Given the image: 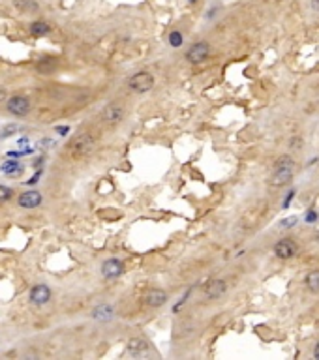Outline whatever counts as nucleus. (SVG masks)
Wrapping results in <instances>:
<instances>
[{"label": "nucleus", "mask_w": 319, "mask_h": 360, "mask_svg": "<svg viewBox=\"0 0 319 360\" xmlns=\"http://www.w3.org/2000/svg\"><path fill=\"white\" fill-rule=\"evenodd\" d=\"M293 171H295V162H293L291 156H280L276 162H274V171L271 175V180L269 184L273 188H282V186H287V182L293 178Z\"/></svg>", "instance_id": "obj_1"}, {"label": "nucleus", "mask_w": 319, "mask_h": 360, "mask_svg": "<svg viewBox=\"0 0 319 360\" xmlns=\"http://www.w3.org/2000/svg\"><path fill=\"white\" fill-rule=\"evenodd\" d=\"M15 130H17V126H15V124L6 126V128H4V131H2V137H6V135H12V133H14Z\"/></svg>", "instance_id": "obj_20"}, {"label": "nucleus", "mask_w": 319, "mask_h": 360, "mask_svg": "<svg viewBox=\"0 0 319 360\" xmlns=\"http://www.w3.org/2000/svg\"><path fill=\"white\" fill-rule=\"evenodd\" d=\"M188 2H190V4H197V2H199V0H188Z\"/></svg>", "instance_id": "obj_27"}, {"label": "nucleus", "mask_w": 319, "mask_h": 360, "mask_svg": "<svg viewBox=\"0 0 319 360\" xmlns=\"http://www.w3.org/2000/svg\"><path fill=\"white\" fill-rule=\"evenodd\" d=\"M8 111L15 115V117H25L28 111H30V101L23 96H14V98L8 99Z\"/></svg>", "instance_id": "obj_6"}, {"label": "nucleus", "mask_w": 319, "mask_h": 360, "mask_svg": "<svg viewBox=\"0 0 319 360\" xmlns=\"http://www.w3.org/2000/svg\"><path fill=\"white\" fill-rule=\"evenodd\" d=\"M57 131H59V133H62V135H64V133H68V128H57Z\"/></svg>", "instance_id": "obj_25"}, {"label": "nucleus", "mask_w": 319, "mask_h": 360, "mask_svg": "<svg viewBox=\"0 0 319 360\" xmlns=\"http://www.w3.org/2000/svg\"><path fill=\"white\" fill-rule=\"evenodd\" d=\"M297 220H299L297 216H291V218H287V220H284L282 225H284V227H293V223H297Z\"/></svg>", "instance_id": "obj_21"}, {"label": "nucleus", "mask_w": 319, "mask_h": 360, "mask_svg": "<svg viewBox=\"0 0 319 360\" xmlns=\"http://www.w3.org/2000/svg\"><path fill=\"white\" fill-rule=\"evenodd\" d=\"M6 98V90H4V88H2V86H0V101H2V99Z\"/></svg>", "instance_id": "obj_23"}, {"label": "nucleus", "mask_w": 319, "mask_h": 360, "mask_svg": "<svg viewBox=\"0 0 319 360\" xmlns=\"http://www.w3.org/2000/svg\"><path fill=\"white\" fill-rule=\"evenodd\" d=\"M128 349H130L132 354H141L148 349V345H146V341L141 340V338H132V340L128 341Z\"/></svg>", "instance_id": "obj_13"}, {"label": "nucleus", "mask_w": 319, "mask_h": 360, "mask_svg": "<svg viewBox=\"0 0 319 360\" xmlns=\"http://www.w3.org/2000/svg\"><path fill=\"white\" fill-rule=\"evenodd\" d=\"M19 204L23 209H36L41 204V193L40 191H25L19 197Z\"/></svg>", "instance_id": "obj_11"}, {"label": "nucleus", "mask_w": 319, "mask_h": 360, "mask_svg": "<svg viewBox=\"0 0 319 360\" xmlns=\"http://www.w3.org/2000/svg\"><path fill=\"white\" fill-rule=\"evenodd\" d=\"M30 32H32V36H47L51 32V26L43 23V21H36V23L30 25Z\"/></svg>", "instance_id": "obj_15"}, {"label": "nucleus", "mask_w": 319, "mask_h": 360, "mask_svg": "<svg viewBox=\"0 0 319 360\" xmlns=\"http://www.w3.org/2000/svg\"><path fill=\"white\" fill-rule=\"evenodd\" d=\"M182 41H184V38H182V34L179 30H173V32L169 34V45L171 47H180Z\"/></svg>", "instance_id": "obj_17"}, {"label": "nucleus", "mask_w": 319, "mask_h": 360, "mask_svg": "<svg viewBox=\"0 0 319 360\" xmlns=\"http://www.w3.org/2000/svg\"><path fill=\"white\" fill-rule=\"evenodd\" d=\"M315 238H317V240H319V231H317V233H315Z\"/></svg>", "instance_id": "obj_28"}, {"label": "nucleus", "mask_w": 319, "mask_h": 360, "mask_svg": "<svg viewBox=\"0 0 319 360\" xmlns=\"http://www.w3.org/2000/svg\"><path fill=\"white\" fill-rule=\"evenodd\" d=\"M315 356H317V358H319V343H317V345H315Z\"/></svg>", "instance_id": "obj_26"}, {"label": "nucleus", "mask_w": 319, "mask_h": 360, "mask_svg": "<svg viewBox=\"0 0 319 360\" xmlns=\"http://www.w3.org/2000/svg\"><path fill=\"white\" fill-rule=\"evenodd\" d=\"M297 249L299 248L291 238H282L274 246V255L280 257V259H291V257L297 255Z\"/></svg>", "instance_id": "obj_5"}, {"label": "nucleus", "mask_w": 319, "mask_h": 360, "mask_svg": "<svg viewBox=\"0 0 319 360\" xmlns=\"http://www.w3.org/2000/svg\"><path fill=\"white\" fill-rule=\"evenodd\" d=\"M145 302H146V306H150V308H160V306H164V304L167 302L166 291H162V289H152V291H148L145 296Z\"/></svg>", "instance_id": "obj_10"}, {"label": "nucleus", "mask_w": 319, "mask_h": 360, "mask_svg": "<svg viewBox=\"0 0 319 360\" xmlns=\"http://www.w3.org/2000/svg\"><path fill=\"white\" fill-rule=\"evenodd\" d=\"M94 146H96V141H94V137L90 133H79L68 144V154L72 158H75V160H79V158L92 154Z\"/></svg>", "instance_id": "obj_2"}, {"label": "nucleus", "mask_w": 319, "mask_h": 360, "mask_svg": "<svg viewBox=\"0 0 319 360\" xmlns=\"http://www.w3.org/2000/svg\"><path fill=\"white\" fill-rule=\"evenodd\" d=\"M210 55V45L206 41H199V43H193L186 53V59L192 64H199L203 60H206V57Z\"/></svg>", "instance_id": "obj_4"}, {"label": "nucleus", "mask_w": 319, "mask_h": 360, "mask_svg": "<svg viewBox=\"0 0 319 360\" xmlns=\"http://www.w3.org/2000/svg\"><path fill=\"white\" fill-rule=\"evenodd\" d=\"M124 272V265L119 261V259H107L103 265H101V274L107 280H115L119 278L120 274Z\"/></svg>", "instance_id": "obj_8"}, {"label": "nucleus", "mask_w": 319, "mask_h": 360, "mask_svg": "<svg viewBox=\"0 0 319 360\" xmlns=\"http://www.w3.org/2000/svg\"><path fill=\"white\" fill-rule=\"evenodd\" d=\"M128 86H130L133 92L143 94V92H148L154 86V77L148 72H139L128 79Z\"/></svg>", "instance_id": "obj_3"}, {"label": "nucleus", "mask_w": 319, "mask_h": 360, "mask_svg": "<svg viewBox=\"0 0 319 360\" xmlns=\"http://www.w3.org/2000/svg\"><path fill=\"white\" fill-rule=\"evenodd\" d=\"M111 314H113V310L107 308V306H101V308H98L94 312V317L96 319H111Z\"/></svg>", "instance_id": "obj_18"}, {"label": "nucleus", "mask_w": 319, "mask_h": 360, "mask_svg": "<svg viewBox=\"0 0 319 360\" xmlns=\"http://www.w3.org/2000/svg\"><path fill=\"white\" fill-rule=\"evenodd\" d=\"M2 173H6L10 177H14V175H19L21 173V165L14 160H10V162H4L2 164Z\"/></svg>", "instance_id": "obj_16"}, {"label": "nucleus", "mask_w": 319, "mask_h": 360, "mask_svg": "<svg viewBox=\"0 0 319 360\" xmlns=\"http://www.w3.org/2000/svg\"><path fill=\"white\" fill-rule=\"evenodd\" d=\"M30 300L36 306H43V304H47V302L51 300V289L47 287V285H43V283L34 285L32 291H30Z\"/></svg>", "instance_id": "obj_9"}, {"label": "nucleus", "mask_w": 319, "mask_h": 360, "mask_svg": "<svg viewBox=\"0 0 319 360\" xmlns=\"http://www.w3.org/2000/svg\"><path fill=\"white\" fill-rule=\"evenodd\" d=\"M101 118L105 120L107 124H111V126L119 124L120 120L124 118V109H122L119 104H109L105 109L101 111Z\"/></svg>", "instance_id": "obj_7"}, {"label": "nucleus", "mask_w": 319, "mask_h": 360, "mask_svg": "<svg viewBox=\"0 0 319 360\" xmlns=\"http://www.w3.org/2000/svg\"><path fill=\"white\" fill-rule=\"evenodd\" d=\"M40 175H41V173H36V175H34V177L30 178V180H28V184H36V182H38V178H40Z\"/></svg>", "instance_id": "obj_22"}, {"label": "nucleus", "mask_w": 319, "mask_h": 360, "mask_svg": "<svg viewBox=\"0 0 319 360\" xmlns=\"http://www.w3.org/2000/svg\"><path fill=\"white\" fill-rule=\"evenodd\" d=\"M227 289V283L224 280H212V282L206 283L205 287V293L208 298H220V296L226 293Z\"/></svg>", "instance_id": "obj_12"}, {"label": "nucleus", "mask_w": 319, "mask_h": 360, "mask_svg": "<svg viewBox=\"0 0 319 360\" xmlns=\"http://www.w3.org/2000/svg\"><path fill=\"white\" fill-rule=\"evenodd\" d=\"M312 6H313V10H317L319 12V0H312Z\"/></svg>", "instance_id": "obj_24"}, {"label": "nucleus", "mask_w": 319, "mask_h": 360, "mask_svg": "<svg viewBox=\"0 0 319 360\" xmlns=\"http://www.w3.org/2000/svg\"><path fill=\"white\" fill-rule=\"evenodd\" d=\"M306 287L312 293H319V270H312L306 276Z\"/></svg>", "instance_id": "obj_14"}, {"label": "nucleus", "mask_w": 319, "mask_h": 360, "mask_svg": "<svg viewBox=\"0 0 319 360\" xmlns=\"http://www.w3.org/2000/svg\"><path fill=\"white\" fill-rule=\"evenodd\" d=\"M12 195H14V191L10 190V188H6V186H0V203H6V201H10Z\"/></svg>", "instance_id": "obj_19"}]
</instances>
